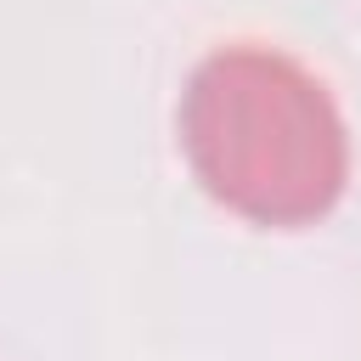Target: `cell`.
<instances>
[{
    "instance_id": "1",
    "label": "cell",
    "mask_w": 361,
    "mask_h": 361,
    "mask_svg": "<svg viewBox=\"0 0 361 361\" xmlns=\"http://www.w3.org/2000/svg\"><path fill=\"white\" fill-rule=\"evenodd\" d=\"M180 141L197 180L259 226H299L344 192V124L327 90L276 51H214L180 102Z\"/></svg>"
}]
</instances>
